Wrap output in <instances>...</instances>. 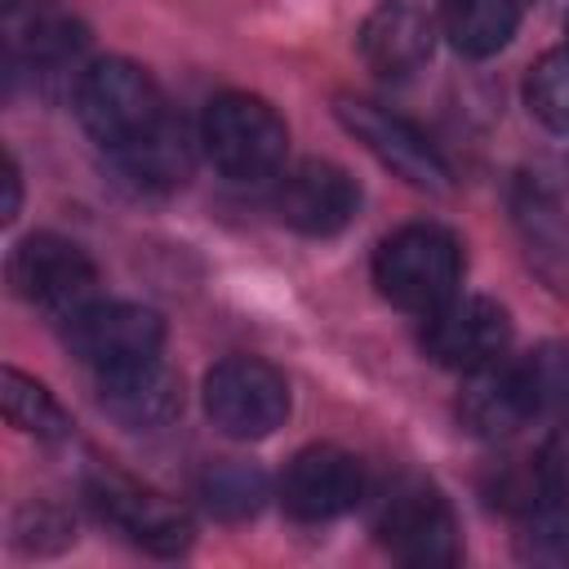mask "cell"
Segmentation results:
<instances>
[{"label": "cell", "instance_id": "1", "mask_svg": "<svg viewBox=\"0 0 569 569\" xmlns=\"http://www.w3.org/2000/svg\"><path fill=\"white\" fill-rule=\"evenodd\" d=\"M373 284L400 311L431 316L462 284V244L436 222H409L391 231L373 253Z\"/></svg>", "mask_w": 569, "mask_h": 569}, {"label": "cell", "instance_id": "2", "mask_svg": "<svg viewBox=\"0 0 569 569\" xmlns=\"http://www.w3.org/2000/svg\"><path fill=\"white\" fill-rule=\"evenodd\" d=\"M200 142L222 178L262 182L284 164L289 129L271 102H262L253 93H218L204 107Z\"/></svg>", "mask_w": 569, "mask_h": 569}, {"label": "cell", "instance_id": "3", "mask_svg": "<svg viewBox=\"0 0 569 569\" xmlns=\"http://www.w3.org/2000/svg\"><path fill=\"white\" fill-rule=\"evenodd\" d=\"M76 116L89 138H98L107 151H120L124 142L156 129L169 111L156 80L138 62L102 58L76 84Z\"/></svg>", "mask_w": 569, "mask_h": 569}, {"label": "cell", "instance_id": "4", "mask_svg": "<svg viewBox=\"0 0 569 569\" xmlns=\"http://www.w3.org/2000/svg\"><path fill=\"white\" fill-rule=\"evenodd\" d=\"M9 284L22 302L53 320H76L89 302H98V267L89 253L62 236L36 231L9 258Z\"/></svg>", "mask_w": 569, "mask_h": 569}, {"label": "cell", "instance_id": "5", "mask_svg": "<svg viewBox=\"0 0 569 569\" xmlns=\"http://www.w3.org/2000/svg\"><path fill=\"white\" fill-rule=\"evenodd\" d=\"M204 409L236 440H262L289 418V382L276 365L227 356L204 373Z\"/></svg>", "mask_w": 569, "mask_h": 569}, {"label": "cell", "instance_id": "6", "mask_svg": "<svg viewBox=\"0 0 569 569\" xmlns=\"http://www.w3.org/2000/svg\"><path fill=\"white\" fill-rule=\"evenodd\" d=\"M378 538L405 565H453L462 556L453 507L431 480H418V476H405L382 493Z\"/></svg>", "mask_w": 569, "mask_h": 569}, {"label": "cell", "instance_id": "7", "mask_svg": "<svg viewBox=\"0 0 569 569\" xmlns=\"http://www.w3.org/2000/svg\"><path fill=\"white\" fill-rule=\"evenodd\" d=\"M338 120H342V129L356 138V142H365V151L369 156H378L396 178H405L409 187H422V191H449L453 182V173H449V164H445V156L431 147V138L418 129V124H409L405 116H396V111H387V107H378V102H369V98H351V93H342L338 98Z\"/></svg>", "mask_w": 569, "mask_h": 569}, {"label": "cell", "instance_id": "8", "mask_svg": "<svg viewBox=\"0 0 569 569\" xmlns=\"http://www.w3.org/2000/svg\"><path fill=\"white\" fill-rule=\"evenodd\" d=\"M89 502L98 507L102 520H111L116 529H124L138 547L156 556H178L191 547V516L160 489L138 485L133 476L116 467H98L89 476Z\"/></svg>", "mask_w": 569, "mask_h": 569}, {"label": "cell", "instance_id": "9", "mask_svg": "<svg viewBox=\"0 0 569 569\" xmlns=\"http://www.w3.org/2000/svg\"><path fill=\"white\" fill-rule=\"evenodd\" d=\"M67 342L80 365L107 373L160 356L164 320L142 302H89L76 320H67Z\"/></svg>", "mask_w": 569, "mask_h": 569}, {"label": "cell", "instance_id": "10", "mask_svg": "<svg viewBox=\"0 0 569 569\" xmlns=\"http://www.w3.org/2000/svg\"><path fill=\"white\" fill-rule=\"evenodd\" d=\"M276 489L293 520L320 525L365 498V462L338 445H307L284 462Z\"/></svg>", "mask_w": 569, "mask_h": 569}, {"label": "cell", "instance_id": "11", "mask_svg": "<svg viewBox=\"0 0 569 569\" xmlns=\"http://www.w3.org/2000/svg\"><path fill=\"white\" fill-rule=\"evenodd\" d=\"M511 342V320L493 298H449L445 307H436L422 325V347L436 365L471 373L480 365L502 360Z\"/></svg>", "mask_w": 569, "mask_h": 569}, {"label": "cell", "instance_id": "12", "mask_svg": "<svg viewBox=\"0 0 569 569\" xmlns=\"http://www.w3.org/2000/svg\"><path fill=\"white\" fill-rule=\"evenodd\" d=\"M356 204H360V187L351 182L347 169L329 160H302L280 178V191H276L280 222L316 240L338 236L356 218Z\"/></svg>", "mask_w": 569, "mask_h": 569}, {"label": "cell", "instance_id": "13", "mask_svg": "<svg viewBox=\"0 0 569 569\" xmlns=\"http://www.w3.org/2000/svg\"><path fill=\"white\" fill-rule=\"evenodd\" d=\"M98 405L129 431H156L182 413V378L160 360H138L98 373Z\"/></svg>", "mask_w": 569, "mask_h": 569}, {"label": "cell", "instance_id": "14", "mask_svg": "<svg viewBox=\"0 0 569 569\" xmlns=\"http://www.w3.org/2000/svg\"><path fill=\"white\" fill-rule=\"evenodd\" d=\"M458 418L480 440H507L529 418H538L529 387H525V373H520V360L516 365L493 360V365L471 369L462 382V396H458Z\"/></svg>", "mask_w": 569, "mask_h": 569}, {"label": "cell", "instance_id": "15", "mask_svg": "<svg viewBox=\"0 0 569 569\" xmlns=\"http://www.w3.org/2000/svg\"><path fill=\"white\" fill-rule=\"evenodd\" d=\"M431 44H436V27L422 9L405 4V0H387L378 4L360 31H356V49L360 58L378 71V76H413L427 58H431Z\"/></svg>", "mask_w": 569, "mask_h": 569}, {"label": "cell", "instance_id": "16", "mask_svg": "<svg viewBox=\"0 0 569 569\" xmlns=\"http://www.w3.org/2000/svg\"><path fill=\"white\" fill-rule=\"evenodd\" d=\"M4 31L13 58L31 67H62L89 44V27L67 0H18Z\"/></svg>", "mask_w": 569, "mask_h": 569}, {"label": "cell", "instance_id": "17", "mask_svg": "<svg viewBox=\"0 0 569 569\" xmlns=\"http://www.w3.org/2000/svg\"><path fill=\"white\" fill-rule=\"evenodd\" d=\"M111 156H116V164H120L138 187H147V191H173V187H182V182L191 178V164H196V156H191V133H187V124L173 120V116H164L156 129H147L142 138L124 142V147L111 151Z\"/></svg>", "mask_w": 569, "mask_h": 569}, {"label": "cell", "instance_id": "18", "mask_svg": "<svg viewBox=\"0 0 569 569\" xmlns=\"http://www.w3.org/2000/svg\"><path fill=\"white\" fill-rule=\"evenodd\" d=\"M440 27L467 58L498 53L520 27V0H440Z\"/></svg>", "mask_w": 569, "mask_h": 569}, {"label": "cell", "instance_id": "19", "mask_svg": "<svg viewBox=\"0 0 569 569\" xmlns=\"http://www.w3.org/2000/svg\"><path fill=\"white\" fill-rule=\"evenodd\" d=\"M0 400H4V418H9L18 431L36 436V440H62V436L71 431V418H67V409L53 400V391L40 387L36 378L18 373V369H4V373H0Z\"/></svg>", "mask_w": 569, "mask_h": 569}, {"label": "cell", "instance_id": "20", "mask_svg": "<svg viewBox=\"0 0 569 569\" xmlns=\"http://www.w3.org/2000/svg\"><path fill=\"white\" fill-rule=\"evenodd\" d=\"M200 498L213 516L222 520H244L253 516L262 502H267V476L262 467L253 462H240V458H222V462H209L204 476H200Z\"/></svg>", "mask_w": 569, "mask_h": 569}, {"label": "cell", "instance_id": "21", "mask_svg": "<svg viewBox=\"0 0 569 569\" xmlns=\"http://www.w3.org/2000/svg\"><path fill=\"white\" fill-rule=\"evenodd\" d=\"M516 551L533 565H569V498L547 493L520 520Z\"/></svg>", "mask_w": 569, "mask_h": 569}, {"label": "cell", "instance_id": "22", "mask_svg": "<svg viewBox=\"0 0 569 569\" xmlns=\"http://www.w3.org/2000/svg\"><path fill=\"white\" fill-rule=\"evenodd\" d=\"M529 400L538 418L569 413V342H542L520 360Z\"/></svg>", "mask_w": 569, "mask_h": 569}, {"label": "cell", "instance_id": "23", "mask_svg": "<svg viewBox=\"0 0 569 569\" xmlns=\"http://www.w3.org/2000/svg\"><path fill=\"white\" fill-rule=\"evenodd\" d=\"M525 102H529V111H533L547 129L569 133V44L542 53V58L529 67Z\"/></svg>", "mask_w": 569, "mask_h": 569}, {"label": "cell", "instance_id": "24", "mask_svg": "<svg viewBox=\"0 0 569 569\" xmlns=\"http://www.w3.org/2000/svg\"><path fill=\"white\" fill-rule=\"evenodd\" d=\"M538 471H542V480H547V493L569 498V422L547 436V445H542V453H538Z\"/></svg>", "mask_w": 569, "mask_h": 569}, {"label": "cell", "instance_id": "25", "mask_svg": "<svg viewBox=\"0 0 569 569\" xmlns=\"http://www.w3.org/2000/svg\"><path fill=\"white\" fill-rule=\"evenodd\" d=\"M18 204H22V173H18V160L4 156V204H0V218L13 222L18 218Z\"/></svg>", "mask_w": 569, "mask_h": 569}, {"label": "cell", "instance_id": "26", "mask_svg": "<svg viewBox=\"0 0 569 569\" xmlns=\"http://www.w3.org/2000/svg\"><path fill=\"white\" fill-rule=\"evenodd\" d=\"M565 36H569V18H565Z\"/></svg>", "mask_w": 569, "mask_h": 569}]
</instances>
